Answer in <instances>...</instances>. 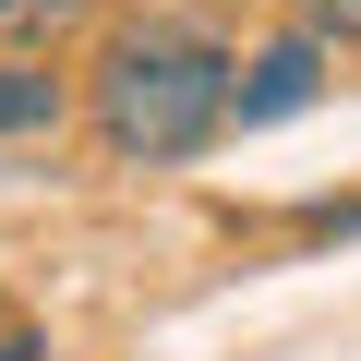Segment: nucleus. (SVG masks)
Returning <instances> with one entry per match:
<instances>
[{
  "label": "nucleus",
  "mask_w": 361,
  "mask_h": 361,
  "mask_svg": "<svg viewBox=\"0 0 361 361\" xmlns=\"http://www.w3.org/2000/svg\"><path fill=\"white\" fill-rule=\"evenodd\" d=\"M229 97H241L229 37L180 25V13L121 25V37L97 49V73H85V121H97V145H109L121 169H180V157H205V145L229 133Z\"/></svg>",
  "instance_id": "1"
},
{
  "label": "nucleus",
  "mask_w": 361,
  "mask_h": 361,
  "mask_svg": "<svg viewBox=\"0 0 361 361\" xmlns=\"http://www.w3.org/2000/svg\"><path fill=\"white\" fill-rule=\"evenodd\" d=\"M313 97H325V37H277V49H253V61H241L229 121L253 133V121H289V109H313Z\"/></svg>",
  "instance_id": "2"
},
{
  "label": "nucleus",
  "mask_w": 361,
  "mask_h": 361,
  "mask_svg": "<svg viewBox=\"0 0 361 361\" xmlns=\"http://www.w3.org/2000/svg\"><path fill=\"white\" fill-rule=\"evenodd\" d=\"M61 73L49 61H0V133H61Z\"/></svg>",
  "instance_id": "3"
},
{
  "label": "nucleus",
  "mask_w": 361,
  "mask_h": 361,
  "mask_svg": "<svg viewBox=\"0 0 361 361\" xmlns=\"http://www.w3.org/2000/svg\"><path fill=\"white\" fill-rule=\"evenodd\" d=\"M97 13V0H0V37H13V49H49L61 25H85Z\"/></svg>",
  "instance_id": "4"
},
{
  "label": "nucleus",
  "mask_w": 361,
  "mask_h": 361,
  "mask_svg": "<svg viewBox=\"0 0 361 361\" xmlns=\"http://www.w3.org/2000/svg\"><path fill=\"white\" fill-rule=\"evenodd\" d=\"M301 37H325V49H361V0H301Z\"/></svg>",
  "instance_id": "5"
}]
</instances>
